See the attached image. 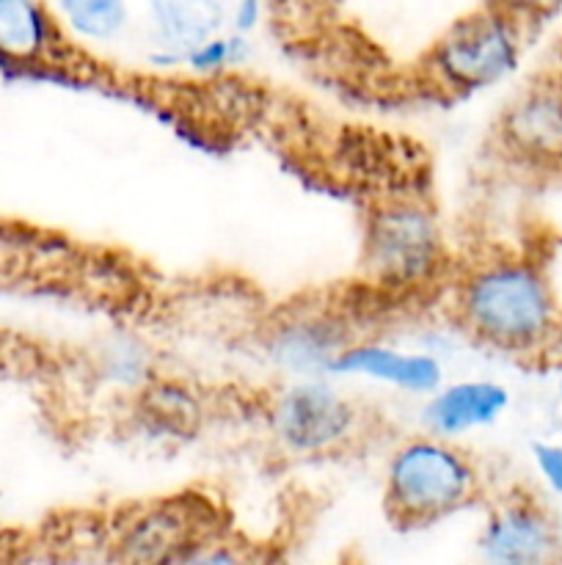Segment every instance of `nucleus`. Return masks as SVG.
<instances>
[{"instance_id": "0eeeda50", "label": "nucleus", "mask_w": 562, "mask_h": 565, "mask_svg": "<svg viewBox=\"0 0 562 565\" xmlns=\"http://www.w3.org/2000/svg\"><path fill=\"white\" fill-rule=\"evenodd\" d=\"M215 530L198 527L187 505L158 502L136 511L116 527V550L127 561H187Z\"/></svg>"}, {"instance_id": "4468645a", "label": "nucleus", "mask_w": 562, "mask_h": 565, "mask_svg": "<svg viewBox=\"0 0 562 565\" xmlns=\"http://www.w3.org/2000/svg\"><path fill=\"white\" fill-rule=\"evenodd\" d=\"M127 17V0H58L61 25L88 42L116 39L125 31Z\"/></svg>"}, {"instance_id": "f8f14e48", "label": "nucleus", "mask_w": 562, "mask_h": 565, "mask_svg": "<svg viewBox=\"0 0 562 565\" xmlns=\"http://www.w3.org/2000/svg\"><path fill=\"white\" fill-rule=\"evenodd\" d=\"M505 136L527 158L562 154V83L560 77L538 83L516 99L505 116Z\"/></svg>"}, {"instance_id": "4be33fe9", "label": "nucleus", "mask_w": 562, "mask_h": 565, "mask_svg": "<svg viewBox=\"0 0 562 565\" xmlns=\"http://www.w3.org/2000/svg\"><path fill=\"white\" fill-rule=\"evenodd\" d=\"M560 348H562V345H560Z\"/></svg>"}, {"instance_id": "f257e3e1", "label": "nucleus", "mask_w": 562, "mask_h": 565, "mask_svg": "<svg viewBox=\"0 0 562 565\" xmlns=\"http://www.w3.org/2000/svg\"><path fill=\"white\" fill-rule=\"evenodd\" d=\"M455 309L474 340L510 356H549L562 345L554 281L527 254H499L472 265L455 287Z\"/></svg>"}, {"instance_id": "7ed1b4c3", "label": "nucleus", "mask_w": 562, "mask_h": 565, "mask_svg": "<svg viewBox=\"0 0 562 565\" xmlns=\"http://www.w3.org/2000/svg\"><path fill=\"white\" fill-rule=\"evenodd\" d=\"M523 25L505 11H485L457 20L424 55V77L439 92L472 94L499 83L521 58Z\"/></svg>"}, {"instance_id": "9d476101", "label": "nucleus", "mask_w": 562, "mask_h": 565, "mask_svg": "<svg viewBox=\"0 0 562 565\" xmlns=\"http://www.w3.org/2000/svg\"><path fill=\"white\" fill-rule=\"evenodd\" d=\"M510 406V392L496 381H457L441 384L424 403L428 434L455 439L477 428H488Z\"/></svg>"}, {"instance_id": "6ab92c4d", "label": "nucleus", "mask_w": 562, "mask_h": 565, "mask_svg": "<svg viewBox=\"0 0 562 565\" xmlns=\"http://www.w3.org/2000/svg\"><path fill=\"white\" fill-rule=\"evenodd\" d=\"M554 75L560 77V83H562V42H560V47H556V72Z\"/></svg>"}, {"instance_id": "1a4fd4ad", "label": "nucleus", "mask_w": 562, "mask_h": 565, "mask_svg": "<svg viewBox=\"0 0 562 565\" xmlns=\"http://www.w3.org/2000/svg\"><path fill=\"white\" fill-rule=\"evenodd\" d=\"M331 375H358L411 395H433L444 384V370L435 356L375 342H350L331 364Z\"/></svg>"}, {"instance_id": "39448f33", "label": "nucleus", "mask_w": 562, "mask_h": 565, "mask_svg": "<svg viewBox=\"0 0 562 565\" xmlns=\"http://www.w3.org/2000/svg\"><path fill=\"white\" fill-rule=\"evenodd\" d=\"M361 414L347 395L323 379L284 386L268 406V425L279 445L295 456H325L358 434Z\"/></svg>"}, {"instance_id": "dca6fc26", "label": "nucleus", "mask_w": 562, "mask_h": 565, "mask_svg": "<svg viewBox=\"0 0 562 565\" xmlns=\"http://www.w3.org/2000/svg\"><path fill=\"white\" fill-rule=\"evenodd\" d=\"M490 6L505 11V14H510L512 20H518L527 28L529 22H540L554 17L556 11L562 9V0H490Z\"/></svg>"}, {"instance_id": "2eb2a0df", "label": "nucleus", "mask_w": 562, "mask_h": 565, "mask_svg": "<svg viewBox=\"0 0 562 565\" xmlns=\"http://www.w3.org/2000/svg\"><path fill=\"white\" fill-rule=\"evenodd\" d=\"M248 55V36L246 33H215L207 42H202L198 47H193L185 55V64L191 70L202 72V75H215V72L226 70V66L240 64Z\"/></svg>"}, {"instance_id": "6e6552de", "label": "nucleus", "mask_w": 562, "mask_h": 565, "mask_svg": "<svg viewBox=\"0 0 562 565\" xmlns=\"http://www.w3.org/2000/svg\"><path fill=\"white\" fill-rule=\"evenodd\" d=\"M350 342L345 323L323 312H303L279 320L270 331L264 351L287 373L298 379H320L331 375V364Z\"/></svg>"}, {"instance_id": "f03ea898", "label": "nucleus", "mask_w": 562, "mask_h": 565, "mask_svg": "<svg viewBox=\"0 0 562 565\" xmlns=\"http://www.w3.org/2000/svg\"><path fill=\"white\" fill-rule=\"evenodd\" d=\"M477 497V463L444 436H413L386 463L383 505L400 527L441 522L474 505Z\"/></svg>"}, {"instance_id": "aec40b11", "label": "nucleus", "mask_w": 562, "mask_h": 565, "mask_svg": "<svg viewBox=\"0 0 562 565\" xmlns=\"http://www.w3.org/2000/svg\"><path fill=\"white\" fill-rule=\"evenodd\" d=\"M275 3H287V6H290V3H312V0H275Z\"/></svg>"}, {"instance_id": "412c9836", "label": "nucleus", "mask_w": 562, "mask_h": 565, "mask_svg": "<svg viewBox=\"0 0 562 565\" xmlns=\"http://www.w3.org/2000/svg\"><path fill=\"white\" fill-rule=\"evenodd\" d=\"M560 397H562V381H560Z\"/></svg>"}, {"instance_id": "20e7f679", "label": "nucleus", "mask_w": 562, "mask_h": 565, "mask_svg": "<svg viewBox=\"0 0 562 565\" xmlns=\"http://www.w3.org/2000/svg\"><path fill=\"white\" fill-rule=\"evenodd\" d=\"M364 263L372 281L386 290H411L433 279L444 259V241L433 213L397 199L369 215Z\"/></svg>"}, {"instance_id": "a211bd4d", "label": "nucleus", "mask_w": 562, "mask_h": 565, "mask_svg": "<svg viewBox=\"0 0 562 565\" xmlns=\"http://www.w3.org/2000/svg\"><path fill=\"white\" fill-rule=\"evenodd\" d=\"M262 20V0H235L231 9V25L237 33H251Z\"/></svg>"}, {"instance_id": "ddd939ff", "label": "nucleus", "mask_w": 562, "mask_h": 565, "mask_svg": "<svg viewBox=\"0 0 562 565\" xmlns=\"http://www.w3.org/2000/svg\"><path fill=\"white\" fill-rule=\"evenodd\" d=\"M229 11L224 0H149V25L160 53L174 61L224 31Z\"/></svg>"}, {"instance_id": "423d86ee", "label": "nucleus", "mask_w": 562, "mask_h": 565, "mask_svg": "<svg viewBox=\"0 0 562 565\" xmlns=\"http://www.w3.org/2000/svg\"><path fill=\"white\" fill-rule=\"evenodd\" d=\"M477 546L499 565L562 563V522L538 491L516 486L490 505Z\"/></svg>"}, {"instance_id": "f3484780", "label": "nucleus", "mask_w": 562, "mask_h": 565, "mask_svg": "<svg viewBox=\"0 0 562 565\" xmlns=\"http://www.w3.org/2000/svg\"><path fill=\"white\" fill-rule=\"evenodd\" d=\"M534 467L554 494H562V445L554 441H538L532 445Z\"/></svg>"}, {"instance_id": "9b49d317", "label": "nucleus", "mask_w": 562, "mask_h": 565, "mask_svg": "<svg viewBox=\"0 0 562 565\" xmlns=\"http://www.w3.org/2000/svg\"><path fill=\"white\" fill-rule=\"evenodd\" d=\"M61 47V20L42 0H0V66L39 70Z\"/></svg>"}]
</instances>
